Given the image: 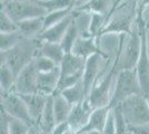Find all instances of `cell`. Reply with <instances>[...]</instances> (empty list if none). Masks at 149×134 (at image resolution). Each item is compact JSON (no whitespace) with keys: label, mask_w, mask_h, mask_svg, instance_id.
Instances as JSON below:
<instances>
[{"label":"cell","mask_w":149,"mask_h":134,"mask_svg":"<svg viewBox=\"0 0 149 134\" xmlns=\"http://www.w3.org/2000/svg\"><path fill=\"white\" fill-rule=\"evenodd\" d=\"M145 29L140 25L139 20H137L129 34H126L123 40V45L119 51L118 58L116 62L115 69L117 73L121 70L136 69L138 60L140 58Z\"/></svg>","instance_id":"obj_1"},{"label":"cell","mask_w":149,"mask_h":134,"mask_svg":"<svg viewBox=\"0 0 149 134\" xmlns=\"http://www.w3.org/2000/svg\"><path fill=\"white\" fill-rule=\"evenodd\" d=\"M139 1H116L101 34H129L138 20Z\"/></svg>","instance_id":"obj_2"},{"label":"cell","mask_w":149,"mask_h":134,"mask_svg":"<svg viewBox=\"0 0 149 134\" xmlns=\"http://www.w3.org/2000/svg\"><path fill=\"white\" fill-rule=\"evenodd\" d=\"M40 46L41 40L39 38H24L13 49L0 53V65H6L16 75H18L25 67L35 60L39 54Z\"/></svg>","instance_id":"obj_3"},{"label":"cell","mask_w":149,"mask_h":134,"mask_svg":"<svg viewBox=\"0 0 149 134\" xmlns=\"http://www.w3.org/2000/svg\"><path fill=\"white\" fill-rule=\"evenodd\" d=\"M0 4L1 10L16 24L32 18H41L48 13L44 7L40 6L38 0H3Z\"/></svg>","instance_id":"obj_4"},{"label":"cell","mask_w":149,"mask_h":134,"mask_svg":"<svg viewBox=\"0 0 149 134\" xmlns=\"http://www.w3.org/2000/svg\"><path fill=\"white\" fill-rule=\"evenodd\" d=\"M116 77H117V72L115 67H111L105 72L96 82L90 94L87 97L88 102L93 109L106 106L110 107V103L115 91Z\"/></svg>","instance_id":"obj_5"},{"label":"cell","mask_w":149,"mask_h":134,"mask_svg":"<svg viewBox=\"0 0 149 134\" xmlns=\"http://www.w3.org/2000/svg\"><path fill=\"white\" fill-rule=\"evenodd\" d=\"M143 94L140 84L138 81L136 69L132 70H121L117 73L116 77V84H115V91L110 103V107L113 109L119 106L123 102L128 100L129 97L135 95Z\"/></svg>","instance_id":"obj_6"},{"label":"cell","mask_w":149,"mask_h":134,"mask_svg":"<svg viewBox=\"0 0 149 134\" xmlns=\"http://www.w3.org/2000/svg\"><path fill=\"white\" fill-rule=\"evenodd\" d=\"M85 65H86V59L76 56L72 53L65 55L61 64L59 65L60 83H59L57 94L82 81Z\"/></svg>","instance_id":"obj_7"},{"label":"cell","mask_w":149,"mask_h":134,"mask_svg":"<svg viewBox=\"0 0 149 134\" xmlns=\"http://www.w3.org/2000/svg\"><path fill=\"white\" fill-rule=\"evenodd\" d=\"M119 107L128 126L149 123V104L143 94L129 97Z\"/></svg>","instance_id":"obj_8"},{"label":"cell","mask_w":149,"mask_h":134,"mask_svg":"<svg viewBox=\"0 0 149 134\" xmlns=\"http://www.w3.org/2000/svg\"><path fill=\"white\" fill-rule=\"evenodd\" d=\"M0 104H1V112L8 115L9 117L20 120L29 124H33L29 111L27 109V105L19 94L15 92L1 94Z\"/></svg>","instance_id":"obj_9"},{"label":"cell","mask_w":149,"mask_h":134,"mask_svg":"<svg viewBox=\"0 0 149 134\" xmlns=\"http://www.w3.org/2000/svg\"><path fill=\"white\" fill-rule=\"evenodd\" d=\"M38 77H39V73L32 62L17 75L13 92L19 95H28V94L37 93Z\"/></svg>","instance_id":"obj_10"},{"label":"cell","mask_w":149,"mask_h":134,"mask_svg":"<svg viewBox=\"0 0 149 134\" xmlns=\"http://www.w3.org/2000/svg\"><path fill=\"white\" fill-rule=\"evenodd\" d=\"M93 111V109L90 106L87 98L84 102L72 106L71 113L69 115V119L67 121L69 126L79 133L81 130H84L85 126L88 124Z\"/></svg>","instance_id":"obj_11"},{"label":"cell","mask_w":149,"mask_h":134,"mask_svg":"<svg viewBox=\"0 0 149 134\" xmlns=\"http://www.w3.org/2000/svg\"><path fill=\"white\" fill-rule=\"evenodd\" d=\"M125 35L112 34V32L101 34L97 37L99 53L106 57H118Z\"/></svg>","instance_id":"obj_12"},{"label":"cell","mask_w":149,"mask_h":134,"mask_svg":"<svg viewBox=\"0 0 149 134\" xmlns=\"http://www.w3.org/2000/svg\"><path fill=\"white\" fill-rule=\"evenodd\" d=\"M60 83V67L58 66L48 73H40L38 77V92L42 95L54 96L58 92Z\"/></svg>","instance_id":"obj_13"},{"label":"cell","mask_w":149,"mask_h":134,"mask_svg":"<svg viewBox=\"0 0 149 134\" xmlns=\"http://www.w3.org/2000/svg\"><path fill=\"white\" fill-rule=\"evenodd\" d=\"M22 97L24 102L27 105V109L29 111V114L33 124H38L41 115L44 113L46 104L48 101V96L42 95L40 93H33V94H28V95H20Z\"/></svg>","instance_id":"obj_14"},{"label":"cell","mask_w":149,"mask_h":134,"mask_svg":"<svg viewBox=\"0 0 149 134\" xmlns=\"http://www.w3.org/2000/svg\"><path fill=\"white\" fill-rule=\"evenodd\" d=\"M74 21V16L70 15L69 17H67L65 20H62L61 22L57 24V25L50 27L48 29H46L41 36L39 37V39L41 41H48V43H57L60 44L62 38L65 37L66 32H68L69 27L71 26Z\"/></svg>","instance_id":"obj_15"},{"label":"cell","mask_w":149,"mask_h":134,"mask_svg":"<svg viewBox=\"0 0 149 134\" xmlns=\"http://www.w3.org/2000/svg\"><path fill=\"white\" fill-rule=\"evenodd\" d=\"M136 73L137 76H138L139 84H140L143 95L146 96L149 93V56L147 54L146 44H145V35H143V49H141L140 58H139L138 64L136 66Z\"/></svg>","instance_id":"obj_16"},{"label":"cell","mask_w":149,"mask_h":134,"mask_svg":"<svg viewBox=\"0 0 149 134\" xmlns=\"http://www.w3.org/2000/svg\"><path fill=\"white\" fill-rule=\"evenodd\" d=\"M111 112V107L106 106V107H99V109H95L91 113L90 120L88 122V124L85 126L84 130H81L80 132H102L105 128L108 117Z\"/></svg>","instance_id":"obj_17"},{"label":"cell","mask_w":149,"mask_h":134,"mask_svg":"<svg viewBox=\"0 0 149 134\" xmlns=\"http://www.w3.org/2000/svg\"><path fill=\"white\" fill-rule=\"evenodd\" d=\"M71 53L84 59H88L90 56L99 53L97 38L96 37H86V38L79 37L77 39Z\"/></svg>","instance_id":"obj_18"},{"label":"cell","mask_w":149,"mask_h":134,"mask_svg":"<svg viewBox=\"0 0 149 134\" xmlns=\"http://www.w3.org/2000/svg\"><path fill=\"white\" fill-rule=\"evenodd\" d=\"M18 30L24 38L35 39L39 38L45 32L44 17L41 18H32L18 24Z\"/></svg>","instance_id":"obj_19"},{"label":"cell","mask_w":149,"mask_h":134,"mask_svg":"<svg viewBox=\"0 0 149 134\" xmlns=\"http://www.w3.org/2000/svg\"><path fill=\"white\" fill-rule=\"evenodd\" d=\"M38 125H39L42 134H50L51 131L57 125L55 111H54V96H50L48 98L44 113L38 122Z\"/></svg>","instance_id":"obj_20"},{"label":"cell","mask_w":149,"mask_h":134,"mask_svg":"<svg viewBox=\"0 0 149 134\" xmlns=\"http://www.w3.org/2000/svg\"><path fill=\"white\" fill-rule=\"evenodd\" d=\"M74 25L78 32L79 37H93L90 35V24H91V13L84 10H74Z\"/></svg>","instance_id":"obj_21"},{"label":"cell","mask_w":149,"mask_h":134,"mask_svg":"<svg viewBox=\"0 0 149 134\" xmlns=\"http://www.w3.org/2000/svg\"><path fill=\"white\" fill-rule=\"evenodd\" d=\"M44 57L52 60L57 65H60L62 59L65 57L66 53L63 51L60 44L57 43H48V41H41V46L39 49V54Z\"/></svg>","instance_id":"obj_22"},{"label":"cell","mask_w":149,"mask_h":134,"mask_svg":"<svg viewBox=\"0 0 149 134\" xmlns=\"http://www.w3.org/2000/svg\"><path fill=\"white\" fill-rule=\"evenodd\" d=\"M71 109H72V105L63 96L60 94L54 95V111H55L57 124L68 121Z\"/></svg>","instance_id":"obj_23"},{"label":"cell","mask_w":149,"mask_h":134,"mask_svg":"<svg viewBox=\"0 0 149 134\" xmlns=\"http://www.w3.org/2000/svg\"><path fill=\"white\" fill-rule=\"evenodd\" d=\"M17 75L6 65H0V94L11 93L15 89Z\"/></svg>","instance_id":"obj_24"},{"label":"cell","mask_w":149,"mask_h":134,"mask_svg":"<svg viewBox=\"0 0 149 134\" xmlns=\"http://www.w3.org/2000/svg\"><path fill=\"white\" fill-rule=\"evenodd\" d=\"M62 95L67 101H68L72 106L79 104V103L84 102L87 96H86V93H85V88H84V84H82V81L79 82L78 84H76L74 86L69 87V88L63 89L62 92L58 93Z\"/></svg>","instance_id":"obj_25"},{"label":"cell","mask_w":149,"mask_h":134,"mask_svg":"<svg viewBox=\"0 0 149 134\" xmlns=\"http://www.w3.org/2000/svg\"><path fill=\"white\" fill-rule=\"evenodd\" d=\"M74 7L67 8V9H61V10H56V11H51V13H47L44 17L45 30L50 28V27H52V26L57 25V24H59V22H61L62 20H65L70 15H72Z\"/></svg>","instance_id":"obj_26"},{"label":"cell","mask_w":149,"mask_h":134,"mask_svg":"<svg viewBox=\"0 0 149 134\" xmlns=\"http://www.w3.org/2000/svg\"><path fill=\"white\" fill-rule=\"evenodd\" d=\"M22 39L24 37L19 32V30L15 32H8V34H0V53L13 49Z\"/></svg>","instance_id":"obj_27"},{"label":"cell","mask_w":149,"mask_h":134,"mask_svg":"<svg viewBox=\"0 0 149 134\" xmlns=\"http://www.w3.org/2000/svg\"><path fill=\"white\" fill-rule=\"evenodd\" d=\"M40 6H42L48 11H56L61 9H67L74 6L76 0H38Z\"/></svg>","instance_id":"obj_28"},{"label":"cell","mask_w":149,"mask_h":134,"mask_svg":"<svg viewBox=\"0 0 149 134\" xmlns=\"http://www.w3.org/2000/svg\"><path fill=\"white\" fill-rule=\"evenodd\" d=\"M2 113V112H1ZM5 114V113H3ZM6 115V114H5ZM7 117V126H8V133L9 134H28L29 130H30L31 125L29 123H26L20 120H16V119H11L8 115Z\"/></svg>","instance_id":"obj_29"},{"label":"cell","mask_w":149,"mask_h":134,"mask_svg":"<svg viewBox=\"0 0 149 134\" xmlns=\"http://www.w3.org/2000/svg\"><path fill=\"white\" fill-rule=\"evenodd\" d=\"M108 20V16L99 15V13H91V24H90V35L93 37H98L104 32L105 26Z\"/></svg>","instance_id":"obj_30"},{"label":"cell","mask_w":149,"mask_h":134,"mask_svg":"<svg viewBox=\"0 0 149 134\" xmlns=\"http://www.w3.org/2000/svg\"><path fill=\"white\" fill-rule=\"evenodd\" d=\"M78 38H79V35H78V32H77V29L74 25V21H72L71 26L69 27L68 32H66L65 37L62 38L61 43H60L66 54H69V53L72 51V48H74V44H76Z\"/></svg>","instance_id":"obj_31"},{"label":"cell","mask_w":149,"mask_h":134,"mask_svg":"<svg viewBox=\"0 0 149 134\" xmlns=\"http://www.w3.org/2000/svg\"><path fill=\"white\" fill-rule=\"evenodd\" d=\"M33 65H35V67L37 68L39 74H40V73H48V72H51V70H54L56 67L59 66V65H57L56 63H54L52 60H50V59L44 57V56H41V55H38L37 57L35 58Z\"/></svg>","instance_id":"obj_32"},{"label":"cell","mask_w":149,"mask_h":134,"mask_svg":"<svg viewBox=\"0 0 149 134\" xmlns=\"http://www.w3.org/2000/svg\"><path fill=\"white\" fill-rule=\"evenodd\" d=\"M0 30L1 34L18 32V24H16L5 11H0Z\"/></svg>","instance_id":"obj_33"},{"label":"cell","mask_w":149,"mask_h":134,"mask_svg":"<svg viewBox=\"0 0 149 134\" xmlns=\"http://www.w3.org/2000/svg\"><path fill=\"white\" fill-rule=\"evenodd\" d=\"M113 112V116H115V124H116V134H128L129 128H128V124L125 121L121 109L119 106H116L112 109Z\"/></svg>","instance_id":"obj_34"},{"label":"cell","mask_w":149,"mask_h":134,"mask_svg":"<svg viewBox=\"0 0 149 134\" xmlns=\"http://www.w3.org/2000/svg\"><path fill=\"white\" fill-rule=\"evenodd\" d=\"M101 134H116V124H115V116H113V112H110V115L108 117V121L106 124L104 131L101 132Z\"/></svg>","instance_id":"obj_35"},{"label":"cell","mask_w":149,"mask_h":134,"mask_svg":"<svg viewBox=\"0 0 149 134\" xmlns=\"http://www.w3.org/2000/svg\"><path fill=\"white\" fill-rule=\"evenodd\" d=\"M128 128H129V132L132 134H149V123L135 125V126H128Z\"/></svg>","instance_id":"obj_36"},{"label":"cell","mask_w":149,"mask_h":134,"mask_svg":"<svg viewBox=\"0 0 149 134\" xmlns=\"http://www.w3.org/2000/svg\"><path fill=\"white\" fill-rule=\"evenodd\" d=\"M70 128L68 124V122H63V123H58L55 128L51 131V133L50 134H65L67 131H68V128Z\"/></svg>","instance_id":"obj_37"},{"label":"cell","mask_w":149,"mask_h":134,"mask_svg":"<svg viewBox=\"0 0 149 134\" xmlns=\"http://www.w3.org/2000/svg\"><path fill=\"white\" fill-rule=\"evenodd\" d=\"M1 134H9L7 126V117L3 113H1Z\"/></svg>","instance_id":"obj_38"},{"label":"cell","mask_w":149,"mask_h":134,"mask_svg":"<svg viewBox=\"0 0 149 134\" xmlns=\"http://www.w3.org/2000/svg\"><path fill=\"white\" fill-rule=\"evenodd\" d=\"M28 134H42V132H41V130H40L38 124H32Z\"/></svg>","instance_id":"obj_39"},{"label":"cell","mask_w":149,"mask_h":134,"mask_svg":"<svg viewBox=\"0 0 149 134\" xmlns=\"http://www.w3.org/2000/svg\"><path fill=\"white\" fill-rule=\"evenodd\" d=\"M65 134H78V132H77V131H74V128H69L68 131H67V132H66Z\"/></svg>","instance_id":"obj_40"},{"label":"cell","mask_w":149,"mask_h":134,"mask_svg":"<svg viewBox=\"0 0 149 134\" xmlns=\"http://www.w3.org/2000/svg\"><path fill=\"white\" fill-rule=\"evenodd\" d=\"M145 97H146V100H147V102H148V104H149V93L146 96H145Z\"/></svg>","instance_id":"obj_41"},{"label":"cell","mask_w":149,"mask_h":134,"mask_svg":"<svg viewBox=\"0 0 149 134\" xmlns=\"http://www.w3.org/2000/svg\"><path fill=\"white\" fill-rule=\"evenodd\" d=\"M88 134H101L100 132H90V133H88Z\"/></svg>","instance_id":"obj_42"},{"label":"cell","mask_w":149,"mask_h":134,"mask_svg":"<svg viewBox=\"0 0 149 134\" xmlns=\"http://www.w3.org/2000/svg\"><path fill=\"white\" fill-rule=\"evenodd\" d=\"M78 134H88V133H87V132H79Z\"/></svg>","instance_id":"obj_43"},{"label":"cell","mask_w":149,"mask_h":134,"mask_svg":"<svg viewBox=\"0 0 149 134\" xmlns=\"http://www.w3.org/2000/svg\"><path fill=\"white\" fill-rule=\"evenodd\" d=\"M128 134H132V133H130V132H128Z\"/></svg>","instance_id":"obj_44"},{"label":"cell","mask_w":149,"mask_h":134,"mask_svg":"<svg viewBox=\"0 0 149 134\" xmlns=\"http://www.w3.org/2000/svg\"><path fill=\"white\" fill-rule=\"evenodd\" d=\"M147 32H149V29H148V30H147Z\"/></svg>","instance_id":"obj_45"}]
</instances>
